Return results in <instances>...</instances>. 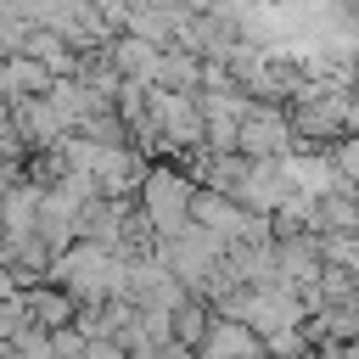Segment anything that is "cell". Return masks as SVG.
<instances>
[{
	"mask_svg": "<svg viewBox=\"0 0 359 359\" xmlns=\"http://www.w3.org/2000/svg\"><path fill=\"white\" fill-rule=\"evenodd\" d=\"M191 196H196V185L185 180V168L174 174L168 163H157V168H146V180L135 191V213L151 224L157 241H174L180 230H191Z\"/></svg>",
	"mask_w": 359,
	"mask_h": 359,
	"instance_id": "cell-1",
	"label": "cell"
},
{
	"mask_svg": "<svg viewBox=\"0 0 359 359\" xmlns=\"http://www.w3.org/2000/svg\"><path fill=\"white\" fill-rule=\"evenodd\" d=\"M286 196H292L286 163H252V168H247V180L236 185V202H241L247 213H258V219H275Z\"/></svg>",
	"mask_w": 359,
	"mask_h": 359,
	"instance_id": "cell-2",
	"label": "cell"
},
{
	"mask_svg": "<svg viewBox=\"0 0 359 359\" xmlns=\"http://www.w3.org/2000/svg\"><path fill=\"white\" fill-rule=\"evenodd\" d=\"M191 353H196V359H269L264 337H252L241 320H224V314L208 320V331H202V342H196Z\"/></svg>",
	"mask_w": 359,
	"mask_h": 359,
	"instance_id": "cell-3",
	"label": "cell"
},
{
	"mask_svg": "<svg viewBox=\"0 0 359 359\" xmlns=\"http://www.w3.org/2000/svg\"><path fill=\"white\" fill-rule=\"evenodd\" d=\"M17 303H22V320L39 325V331H67L73 314H79V303H73L67 292H56V286H28Z\"/></svg>",
	"mask_w": 359,
	"mask_h": 359,
	"instance_id": "cell-4",
	"label": "cell"
},
{
	"mask_svg": "<svg viewBox=\"0 0 359 359\" xmlns=\"http://www.w3.org/2000/svg\"><path fill=\"white\" fill-rule=\"evenodd\" d=\"M353 90H359V62H353Z\"/></svg>",
	"mask_w": 359,
	"mask_h": 359,
	"instance_id": "cell-5",
	"label": "cell"
}]
</instances>
